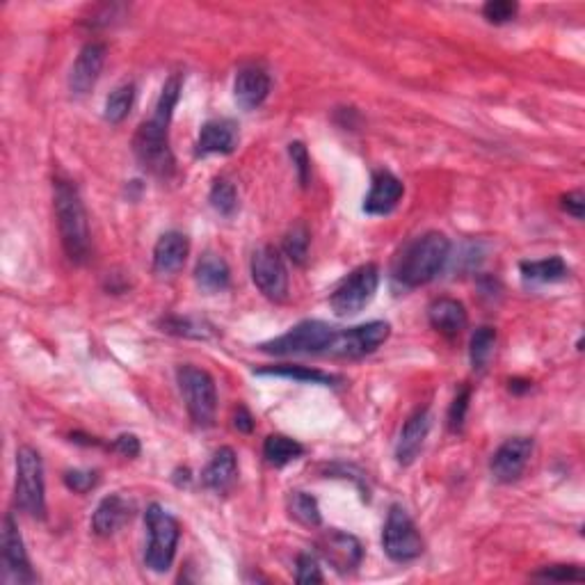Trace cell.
Masks as SVG:
<instances>
[{
	"label": "cell",
	"instance_id": "6da1fadb",
	"mask_svg": "<svg viewBox=\"0 0 585 585\" xmlns=\"http://www.w3.org/2000/svg\"><path fill=\"white\" fill-rule=\"evenodd\" d=\"M181 87V74H172L165 80L154 112H151L147 122L140 124L133 138V154L142 165V170L158 176V179H170L176 170V160L170 147V124L176 103H179Z\"/></svg>",
	"mask_w": 585,
	"mask_h": 585
},
{
	"label": "cell",
	"instance_id": "7a4b0ae2",
	"mask_svg": "<svg viewBox=\"0 0 585 585\" xmlns=\"http://www.w3.org/2000/svg\"><path fill=\"white\" fill-rule=\"evenodd\" d=\"M53 206L55 220H58L62 250L69 256L71 263L83 266V263L90 261L92 256V238L83 197H80L74 181L67 179L55 181Z\"/></svg>",
	"mask_w": 585,
	"mask_h": 585
},
{
	"label": "cell",
	"instance_id": "3957f363",
	"mask_svg": "<svg viewBox=\"0 0 585 585\" xmlns=\"http://www.w3.org/2000/svg\"><path fill=\"white\" fill-rule=\"evenodd\" d=\"M451 259V240L439 231L414 238L396 259L394 279L405 288L430 284Z\"/></svg>",
	"mask_w": 585,
	"mask_h": 585
},
{
	"label": "cell",
	"instance_id": "277c9868",
	"mask_svg": "<svg viewBox=\"0 0 585 585\" xmlns=\"http://www.w3.org/2000/svg\"><path fill=\"white\" fill-rule=\"evenodd\" d=\"M144 526L149 531L147 551H144V565L151 572L165 574L172 570L176 558V547L181 540V526L176 519L158 503H151L144 512Z\"/></svg>",
	"mask_w": 585,
	"mask_h": 585
},
{
	"label": "cell",
	"instance_id": "5b68a950",
	"mask_svg": "<svg viewBox=\"0 0 585 585\" xmlns=\"http://www.w3.org/2000/svg\"><path fill=\"white\" fill-rule=\"evenodd\" d=\"M176 382H179L190 421L197 428H211L215 423V414H218V389H215L211 373L199 366L183 364L176 371Z\"/></svg>",
	"mask_w": 585,
	"mask_h": 585
},
{
	"label": "cell",
	"instance_id": "8992f818",
	"mask_svg": "<svg viewBox=\"0 0 585 585\" xmlns=\"http://www.w3.org/2000/svg\"><path fill=\"white\" fill-rule=\"evenodd\" d=\"M336 327L325 320H302L291 327L286 334L277 336L268 343H261V352L277 357H295V355H327V350L334 343Z\"/></svg>",
	"mask_w": 585,
	"mask_h": 585
},
{
	"label": "cell",
	"instance_id": "52a82bcc",
	"mask_svg": "<svg viewBox=\"0 0 585 585\" xmlns=\"http://www.w3.org/2000/svg\"><path fill=\"white\" fill-rule=\"evenodd\" d=\"M16 506L32 519L46 517V485L42 455L35 448L21 446L16 451Z\"/></svg>",
	"mask_w": 585,
	"mask_h": 585
},
{
	"label": "cell",
	"instance_id": "ba28073f",
	"mask_svg": "<svg viewBox=\"0 0 585 585\" xmlns=\"http://www.w3.org/2000/svg\"><path fill=\"white\" fill-rule=\"evenodd\" d=\"M380 286V268L375 263H366L352 270L330 295V307L336 316H355L373 302Z\"/></svg>",
	"mask_w": 585,
	"mask_h": 585
},
{
	"label": "cell",
	"instance_id": "9c48e42d",
	"mask_svg": "<svg viewBox=\"0 0 585 585\" xmlns=\"http://www.w3.org/2000/svg\"><path fill=\"white\" fill-rule=\"evenodd\" d=\"M382 547L394 563H412L426 549L419 528L403 506H391L382 531Z\"/></svg>",
	"mask_w": 585,
	"mask_h": 585
},
{
	"label": "cell",
	"instance_id": "30bf717a",
	"mask_svg": "<svg viewBox=\"0 0 585 585\" xmlns=\"http://www.w3.org/2000/svg\"><path fill=\"white\" fill-rule=\"evenodd\" d=\"M389 334H391V325L384 323V320H373V323L339 330L334 336V343L330 346V350H327V355L343 357V359L366 357L378 350L382 343L389 339Z\"/></svg>",
	"mask_w": 585,
	"mask_h": 585
},
{
	"label": "cell",
	"instance_id": "8fae6325",
	"mask_svg": "<svg viewBox=\"0 0 585 585\" xmlns=\"http://www.w3.org/2000/svg\"><path fill=\"white\" fill-rule=\"evenodd\" d=\"M252 282L272 302L288 298V270L286 263L272 245H263L252 254L250 263Z\"/></svg>",
	"mask_w": 585,
	"mask_h": 585
},
{
	"label": "cell",
	"instance_id": "7c38bea8",
	"mask_svg": "<svg viewBox=\"0 0 585 585\" xmlns=\"http://www.w3.org/2000/svg\"><path fill=\"white\" fill-rule=\"evenodd\" d=\"M3 581L10 585H30L39 581V576L32 572L19 524L14 522L10 512L3 519Z\"/></svg>",
	"mask_w": 585,
	"mask_h": 585
},
{
	"label": "cell",
	"instance_id": "4fadbf2b",
	"mask_svg": "<svg viewBox=\"0 0 585 585\" xmlns=\"http://www.w3.org/2000/svg\"><path fill=\"white\" fill-rule=\"evenodd\" d=\"M316 549L325 563H330V567H334L339 574L355 572L364 560L362 542L355 535L339 531V528H330V531L320 535Z\"/></svg>",
	"mask_w": 585,
	"mask_h": 585
},
{
	"label": "cell",
	"instance_id": "5bb4252c",
	"mask_svg": "<svg viewBox=\"0 0 585 585\" xmlns=\"http://www.w3.org/2000/svg\"><path fill=\"white\" fill-rule=\"evenodd\" d=\"M533 446L535 444L531 437L506 439L492 455L490 462L492 476L499 480V483H515V480L522 478L528 462H531Z\"/></svg>",
	"mask_w": 585,
	"mask_h": 585
},
{
	"label": "cell",
	"instance_id": "9a60e30c",
	"mask_svg": "<svg viewBox=\"0 0 585 585\" xmlns=\"http://www.w3.org/2000/svg\"><path fill=\"white\" fill-rule=\"evenodd\" d=\"M106 44L101 42H90L80 48L78 58L71 67L69 74V90L76 96H85L92 92V87L99 80L103 64H106Z\"/></svg>",
	"mask_w": 585,
	"mask_h": 585
},
{
	"label": "cell",
	"instance_id": "2e32d148",
	"mask_svg": "<svg viewBox=\"0 0 585 585\" xmlns=\"http://www.w3.org/2000/svg\"><path fill=\"white\" fill-rule=\"evenodd\" d=\"M405 195L403 181L389 170H380L373 174L371 190L364 199V213L368 215H389L400 204Z\"/></svg>",
	"mask_w": 585,
	"mask_h": 585
},
{
	"label": "cell",
	"instance_id": "e0dca14e",
	"mask_svg": "<svg viewBox=\"0 0 585 585\" xmlns=\"http://www.w3.org/2000/svg\"><path fill=\"white\" fill-rule=\"evenodd\" d=\"M238 126L231 119H211L202 126L197 135L195 151L197 156H213V154H234L238 147Z\"/></svg>",
	"mask_w": 585,
	"mask_h": 585
},
{
	"label": "cell",
	"instance_id": "ac0fdd59",
	"mask_svg": "<svg viewBox=\"0 0 585 585\" xmlns=\"http://www.w3.org/2000/svg\"><path fill=\"white\" fill-rule=\"evenodd\" d=\"M430 426H432V419L428 410H416L410 419L405 421V426L403 430H400L398 442H396L398 464L407 467V464H412L416 458H419V453L423 451V444H426V439H428Z\"/></svg>",
	"mask_w": 585,
	"mask_h": 585
},
{
	"label": "cell",
	"instance_id": "d6986e66",
	"mask_svg": "<svg viewBox=\"0 0 585 585\" xmlns=\"http://www.w3.org/2000/svg\"><path fill=\"white\" fill-rule=\"evenodd\" d=\"M190 254L188 236H183L181 231H167L158 238L154 247V270L163 277H172L186 266Z\"/></svg>",
	"mask_w": 585,
	"mask_h": 585
},
{
	"label": "cell",
	"instance_id": "ffe728a7",
	"mask_svg": "<svg viewBox=\"0 0 585 585\" xmlns=\"http://www.w3.org/2000/svg\"><path fill=\"white\" fill-rule=\"evenodd\" d=\"M238 480V458L234 448L222 446L213 453L211 462L202 471V483L215 494H227Z\"/></svg>",
	"mask_w": 585,
	"mask_h": 585
},
{
	"label": "cell",
	"instance_id": "44dd1931",
	"mask_svg": "<svg viewBox=\"0 0 585 585\" xmlns=\"http://www.w3.org/2000/svg\"><path fill=\"white\" fill-rule=\"evenodd\" d=\"M272 80L259 67H243L234 83V99L243 110H256L268 99Z\"/></svg>",
	"mask_w": 585,
	"mask_h": 585
},
{
	"label": "cell",
	"instance_id": "7402d4cb",
	"mask_svg": "<svg viewBox=\"0 0 585 585\" xmlns=\"http://www.w3.org/2000/svg\"><path fill=\"white\" fill-rule=\"evenodd\" d=\"M131 515H133L131 503H128L124 496L110 494L94 510L92 531L99 535V538H110V535H115L119 528L131 519Z\"/></svg>",
	"mask_w": 585,
	"mask_h": 585
},
{
	"label": "cell",
	"instance_id": "603a6c76",
	"mask_svg": "<svg viewBox=\"0 0 585 585\" xmlns=\"http://www.w3.org/2000/svg\"><path fill=\"white\" fill-rule=\"evenodd\" d=\"M428 320L439 334L458 336L467 327V309L460 300L439 298L428 307Z\"/></svg>",
	"mask_w": 585,
	"mask_h": 585
},
{
	"label": "cell",
	"instance_id": "cb8c5ba5",
	"mask_svg": "<svg viewBox=\"0 0 585 585\" xmlns=\"http://www.w3.org/2000/svg\"><path fill=\"white\" fill-rule=\"evenodd\" d=\"M195 282L204 293H222L231 284V270L222 256L208 252L195 268Z\"/></svg>",
	"mask_w": 585,
	"mask_h": 585
},
{
	"label": "cell",
	"instance_id": "d4e9b609",
	"mask_svg": "<svg viewBox=\"0 0 585 585\" xmlns=\"http://www.w3.org/2000/svg\"><path fill=\"white\" fill-rule=\"evenodd\" d=\"M522 277L526 284H556L570 277V268L560 256H549L540 261H522Z\"/></svg>",
	"mask_w": 585,
	"mask_h": 585
},
{
	"label": "cell",
	"instance_id": "484cf974",
	"mask_svg": "<svg viewBox=\"0 0 585 585\" xmlns=\"http://www.w3.org/2000/svg\"><path fill=\"white\" fill-rule=\"evenodd\" d=\"M256 375H272V378H286V380H295L302 384H323V387H334V384L341 382V378H336V375L332 373L318 371V368H309V366H293V364L259 368Z\"/></svg>",
	"mask_w": 585,
	"mask_h": 585
},
{
	"label": "cell",
	"instance_id": "4316f807",
	"mask_svg": "<svg viewBox=\"0 0 585 585\" xmlns=\"http://www.w3.org/2000/svg\"><path fill=\"white\" fill-rule=\"evenodd\" d=\"M302 455L304 446L286 435H270L263 442V458H266L270 467H286V464L302 458Z\"/></svg>",
	"mask_w": 585,
	"mask_h": 585
},
{
	"label": "cell",
	"instance_id": "83f0119b",
	"mask_svg": "<svg viewBox=\"0 0 585 585\" xmlns=\"http://www.w3.org/2000/svg\"><path fill=\"white\" fill-rule=\"evenodd\" d=\"M133 103H135V85L133 83L119 85L108 94L106 108H103V117H106V122L110 124H122L128 117V112L133 110Z\"/></svg>",
	"mask_w": 585,
	"mask_h": 585
},
{
	"label": "cell",
	"instance_id": "f1b7e54d",
	"mask_svg": "<svg viewBox=\"0 0 585 585\" xmlns=\"http://www.w3.org/2000/svg\"><path fill=\"white\" fill-rule=\"evenodd\" d=\"M494 346H496L494 327H478L469 343V359H471V366H474V371H485L494 355Z\"/></svg>",
	"mask_w": 585,
	"mask_h": 585
},
{
	"label": "cell",
	"instance_id": "f546056e",
	"mask_svg": "<svg viewBox=\"0 0 585 585\" xmlns=\"http://www.w3.org/2000/svg\"><path fill=\"white\" fill-rule=\"evenodd\" d=\"M288 512L304 526L316 528L323 524V515H320L316 496H311L307 492H291V496H288Z\"/></svg>",
	"mask_w": 585,
	"mask_h": 585
},
{
	"label": "cell",
	"instance_id": "4dcf8cb0",
	"mask_svg": "<svg viewBox=\"0 0 585 585\" xmlns=\"http://www.w3.org/2000/svg\"><path fill=\"white\" fill-rule=\"evenodd\" d=\"M311 245V231L304 222H295L284 236V254L291 259L295 266H304L309 256Z\"/></svg>",
	"mask_w": 585,
	"mask_h": 585
},
{
	"label": "cell",
	"instance_id": "1f68e13d",
	"mask_svg": "<svg viewBox=\"0 0 585 585\" xmlns=\"http://www.w3.org/2000/svg\"><path fill=\"white\" fill-rule=\"evenodd\" d=\"M208 202H211L213 211L220 213L222 218H231L238 211L236 186L227 179H218L213 183L211 192H208Z\"/></svg>",
	"mask_w": 585,
	"mask_h": 585
},
{
	"label": "cell",
	"instance_id": "d6a6232c",
	"mask_svg": "<svg viewBox=\"0 0 585 585\" xmlns=\"http://www.w3.org/2000/svg\"><path fill=\"white\" fill-rule=\"evenodd\" d=\"M160 325H163V332L186 336V339H211L213 336V327L206 325L204 320H197V318L170 316V318H165Z\"/></svg>",
	"mask_w": 585,
	"mask_h": 585
},
{
	"label": "cell",
	"instance_id": "836d02e7",
	"mask_svg": "<svg viewBox=\"0 0 585 585\" xmlns=\"http://www.w3.org/2000/svg\"><path fill=\"white\" fill-rule=\"evenodd\" d=\"M469 400H471L469 387H462L458 391V396L453 398L451 407H448V430L451 432H462L464 421H467V412H469Z\"/></svg>",
	"mask_w": 585,
	"mask_h": 585
},
{
	"label": "cell",
	"instance_id": "e575fe53",
	"mask_svg": "<svg viewBox=\"0 0 585 585\" xmlns=\"http://www.w3.org/2000/svg\"><path fill=\"white\" fill-rule=\"evenodd\" d=\"M519 12V5L512 3V0H490V3H485L483 7V16L490 23H496V26H501V23H510L515 19Z\"/></svg>",
	"mask_w": 585,
	"mask_h": 585
},
{
	"label": "cell",
	"instance_id": "d590c367",
	"mask_svg": "<svg viewBox=\"0 0 585 585\" xmlns=\"http://www.w3.org/2000/svg\"><path fill=\"white\" fill-rule=\"evenodd\" d=\"M64 485L76 494H87L99 485V474L90 469H71L64 474Z\"/></svg>",
	"mask_w": 585,
	"mask_h": 585
},
{
	"label": "cell",
	"instance_id": "8d00e7d4",
	"mask_svg": "<svg viewBox=\"0 0 585 585\" xmlns=\"http://www.w3.org/2000/svg\"><path fill=\"white\" fill-rule=\"evenodd\" d=\"M295 581L300 585H314L323 583V572H320L318 560L311 554H300L298 556V567H295Z\"/></svg>",
	"mask_w": 585,
	"mask_h": 585
},
{
	"label": "cell",
	"instance_id": "74e56055",
	"mask_svg": "<svg viewBox=\"0 0 585 585\" xmlns=\"http://www.w3.org/2000/svg\"><path fill=\"white\" fill-rule=\"evenodd\" d=\"M288 154H291L295 172H298L300 186L307 188L309 179H311V158H309L307 147H304L302 142H291V144H288Z\"/></svg>",
	"mask_w": 585,
	"mask_h": 585
},
{
	"label": "cell",
	"instance_id": "f35d334b",
	"mask_svg": "<svg viewBox=\"0 0 585 585\" xmlns=\"http://www.w3.org/2000/svg\"><path fill=\"white\" fill-rule=\"evenodd\" d=\"M535 579H549V581H583V570L576 565H554L535 574Z\"/></svg>",
	"mask_w": 585,
	"mask_h": 585
},
{
	"label": "cell",
	"instance_id": "ab89813d",
	"mask_svg": "<svg viewBox=\"0 0 585 585\" xmlns=\"http://www.w3.org/2000/svg\"><path fill=\"white\" fill-rule=\"evenodd\" d=\"M112 451L124 455V458H138L140 455V439L135 435H119L115 442H112Z\"/></svg>",
	"mask_w": 585,
	"mask_h": 585
},
{
	"label": "cell",
	"instance_id": "60d3db41",
	"mask_svg": "<svg viewBox=\"0 0 585 585\" xmlns=\"http://www.w3.org/2000/svg\"><path fill=\"white\" fill-rule=\"evenodd\" d=\"M560 206H563V211H567L576 220H583V206H585V197L581 190H574V192H567V195L560 199Z\"/></svg>",
	"mask_w": 585,
	"mask_h": 585
},
{
	"label": "cell",
	"instance_id": "b9f144b4",
	"mask_svg": "<svg viewBox=\"0 0 585 585\" xmlns=\"http://www.w3.org/2000/svg\"><path fill=\"white\" fill-rule=\"evenodd\" d=\"M234 426L238 432H245V435L254 430V419H252V414L247 412V407H238V412L234 416Z\"/></svg>",
	"mask_w": 585,
	"mask_h": 585
},
{
	"label": "cell",
	"instance_id": "7bdbcfd3",
	"mask_svg": "<svg viewBox=\"0 0 585 585\" xmlns=\"http://www.w3.org/2000/svg\"><path fill=\"white\" fill-rule=\"evenodd\" d=\"M531 389V382H524V380H510V391H515V394H522V391Z\"/></svg>",
	"mask_w": 585,
	"mask_h": 585
}]
</instances>
